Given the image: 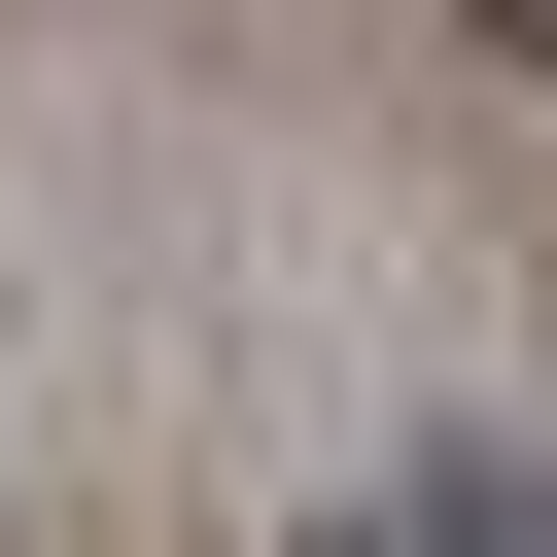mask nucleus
<instances>
[{
	"label": "nucleus",
	"mask_w": 557,
	"mask_h": 557,
	"mask_svg": "<svg viewBox=\"0 0 557 557\" xmlns=\"http://www.w3.org/2000/svg\"><path fill=\"white\" fill-rule=\"evenodd\" d=\"M418 557H557V453H487V418H453V453H418Z\"/></svg>",
	"instance_id": "1"
},
{
	"label": "nucleus",
	"mask_w": 557,
	"mask_h": 557,
	"mask_svg": "<svg viewBox=\"0 0 557 557\" xmlns=\"http://www.w3.org/2000/svg\"><path fill=\"white\" fill-rule=\"evenodd\" d=\"M313 557H418V522H313Z\"/></svg>",
	"instance_id": "2"
}]
</instances>
